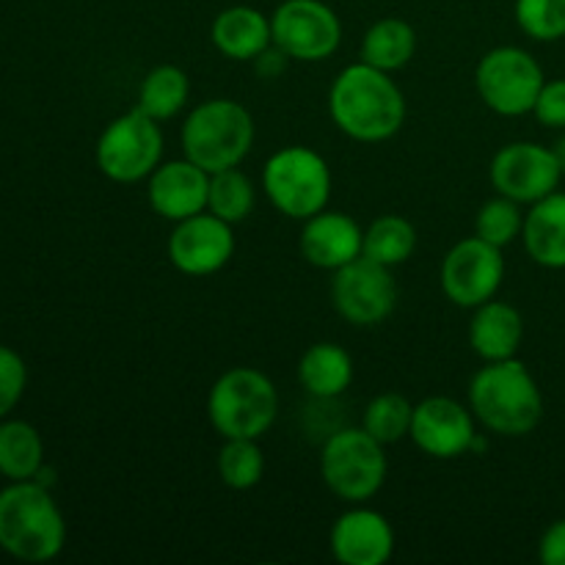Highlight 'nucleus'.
I'll list each match as a JSON object with an SVG mask.
<instances>
[{"label": "nucleus", "mask_w": 565, "mask_h": 565, "mask_svg": "<svg viewBox=\"0 0 565 565\" xmlns=\"http://www.w3.org/2000/svg\"><path fill=\"white\" fill-rule=\"evenodd\" d=\"M329 114L348 138L379 143L403 127L406 97L390 72L359 61V64L345 66L331 83Z\"/></svg>", "instance_id": "f257e3e1"}, {"label": "nucleus", "mask_w": 565, "mask_h": 565, "mask_svg": "<svg viewBox=\"0 0 565 565\" xmlns=\"http://www.w3.org/2000/svg\"><path fill=\"white\" fill-rule=\"evenodd\" d=\"M469 408L491 434L527 436L544 417V395L527 364L513 359L486 362L469 384Z\"/></svg>", "instance_id": "f03ea898"}, {"label": "nucleus", "mask_w": 565, "mask_h": 565, "mask_svg": "<svg viewBox=\"0 0 565 565\" xmlns=\"http://www.w3.org/2000/svg\"><path fill=\"white\" fill-rule=\"evenodd\" d=\"M66 541L64 513L36 480H11L0 491V550L25 563H47Z\"/></svg>", "instance_id": "7ed1b4c3"}, {"label": "nucleus", "mask_w": 565, "mask_h": 565, "mask_svg": "<svg viewBox=\"0 0 565 565\" xmlns=\"http://www.w3.org/2000/svg\"><path fill=\"white\" fill-rule=\"evenodd\" d=\"M182 152L204 171L235 169L254 143V119L235 99H207L188 114L180 132Z\"/></svg>", "instance_id": "20e7f679"}, {"label": "nucleus", "mask_w": 565, "mask_h": 565, "mask_svg": "<svg viewBox=\"0 0 565 565\" xmlns=\"http://www.w3.org/2000/svg\"><path fill=\"white\" fill-rule=\"evenodd\" d=\"M279 414L274 381L254 367H232L213 384L207 397L210 425L224 439H259Z\"/></svg>", "instance_id": "39448f33"}, {"label": "nucleus", "mask_w": 565, "mask_h": 565, "mask_svg": "<svg viewBox=\"0 0 565 565\" xmlns=\"http://www.w3.org/2000/svg\"><path fill=\"white\" fill-rule=\"evenodd\" d=\"M263 188L270 204L287 218L307 221L326 210L331 196V171L323 154L309 147H285L265 163Z\"/></svg>", "instance_id": "423d86ee"}, {"label": "nucleus", "mask_w": 565, "mask_h": 565, "mask_svg": "<svg viewBox=\"0 0 565 565\" xmlns=\"http://www.w3.org/2000/svg\"><path fill=\"white\" fill-rule=\"evenodd\" d=\"M386 452L364 428H342L329 436L320 452V478L331 494L345 502H364L386 480Z\"/></svg>", "instance_id": "0eeeda50"}, {"label": "nucleus", "mask_w": 565, "mask_h": 565, "mask_svg": "<svg viewBox=\"0 0 565 565\" xmlns=\"http://www.w3.org/2000/svg\"><path fill=\"white\" fill-rule=\"evenodd\" d=\"M163 132L158 119L132 108L110 121L97 141V166L108 180L138 182L147 180L160 166Z\"/></svg>", "instance_id": "6e6552de"}, {"label": "nucleus", "mask_w": 565, "mask_h": 565, "mask_svg": "<svg viewBox=\"0 0 565 565\" xmlns=\"http://www.w3.org/2000/svg\"><path fill=\"white\" fill-rule=\"evenodd\" d=\"M544 83L541 64L522 47H494L475 70L480 99L500 116L533 114Z\"/></svg>", "instance_id": "1a4fd4ad"}, {"label": "nucleus", "mask_w": 565, "mask_h": 565, "mask_svg": "<svg viewBox=\"0 0 565 565\" xmlns=\"http://www.w3.org/2000/svg\"><path fill=\"white\" fill-rule=\"evenodd\" d=\"M274 44L296 61H323L342 42V22L323 0H285L270 17Z\"/></svg>", "instance_id": "9d476101"}, {"label": "nucleus", "mask_w": 565, "mask_h": 565, "mask_svg": "<svg viewBox=\"0 0 565 565\" xmlns=\"http://www.w3.org/2000/svg\"><path fill=\"white\" fill-rule=\"evenodd\" d=\"M502 279H505L502 248L478 235L456 243L441 263V290L456 307L463 309L491 301Z\"/></svg>", "instance_id": "9b49d317"}, {"label": "nucleus", "mask_w": 565, "mask_h": 565, "mask_svg": "<svg viewBox=\"0 0 565 565\" xmlns=\"http://www.w3.org/2000/svg\"><path fill=\"white\" fill-rule=\"evenodd\" d=\"M331 301L334 309L353 326H379L395 312L397 285L390 268L359 257L334 270L331 281Z\"/></svg>", "instance_id": "f8f14e48"}, {"label": "nucleus", "mask_w": 565, "mask_h": 565, "mask_svg": "<svg viewBox=\"0 0 565 565\" xmlns=\"http://www.w3.org/2000/svg\"><path fill=\"white\" fill-rule=\"evenodd\" d=\"M563 169L555 149L533 141L502 147L491 160V185L497 193L519 204H535L557 191Z\"/></svg>", "instance_id": "ddd939ff"}, {"label": "nucleus", "mask_w": 565, "mask_h": 565, "mask_svg": "<svg viewBox=\"0 0 565 565\" xmlns=\"http://www.w3.org/2000/svg\"><path fill=\"white\" fill-rule=\"evenodd\" d=\"M235 254L232 224L218 215L196 213L185 221H177L169 237V259L180 274L210 276L218 274Z\"/></svg>", "instance_id": "4468645a"}, {"label": "nucleus", "mask_w": 565, "mask_h": 565, "mask_svg": "<svg viewBox=\"0 0 565 565\" xmlns=\"http://www.w3.org/2000/svg\"><path fill=\"white\" fill-rule=\"evenodd\" d=\"M412 441L430 458H461L472 452L478 430L475 414L452 397H428L414 406Z\"/></svg>", "instance_id": "2eb2a0df"}, {"label": "nucleus", "mask_w": 565, "mask_h": 565, "mask_svg": "<svg viewBox=\"0 0 565 565\" xmlns=\"http://www.w3.org/2000/svg\"><path fill=\"white\" fill-rule=\"evenodd\" d=\"M210 171L193 160H171L149 174V204L166 221H185L207 210Z\"/></svg>", "instance_id": "dca6fc26"}, {"label": "nucleus", "mask_w": 565, "mask_h": 565, "mask_svg": "<svg viewBox=\"0 0 565 565\" xmlns=\"http://www.w3.org/2000/svg\"><path fill=\"white\" fill-rule=\"evenodd\" d=\"M331 552L342 565H384L395 552V530L370 508H351L331 527Z\"/></svg>", "instance_id": "f3484780"}, {"label": "nucleus", "mask_w": 565, "mask_h": 565, "mask_svg": "<svg viewBox=\"0 0 565 565\" xmlns=\"http://www.w3.org/2000/svg\"><path fill=\"white\" fill-rule=\"evenodd\" d=\"M364 232L345 213L320 210L303 221L301 254L309 265L323 270H340L342 265L362 257Z\"/></svg>", "instance_id": "a211bd4d"}, {"label": "nucleus", "mask_w": 565, "mask_h": 565, "mask_svg": "<svg viewBox=\"0 0 565 565\" xmlns=\"http://www.w3.org/2000/svg\"><path fill=\"white\" fill-rule=\"evenodd\" d=\"M524 340V320L516 307L505 301H486L475 307L469 323V345L483 362H502L516 356Z\"/></svg>", "instance_id": "6ab92c4d"}, {"label": "nucleus", "mask_w": 565, "mask_h": 565, "mask_svg": "<svg viewBox=\"0 0 565 565\" xmlns=\"http://www.w3.org/2000/svg\"><path fill=\"white\" fill-rule=\"evenodd\" d=\"M210 39L226 58L254 61L274 44V31L268 17L254 6H230L213 20Z\"/></svg>", "instance_id": "aec40b11"}, {"label": "nucleus", "mask_w": 565, "mask_h": 565, "mask_svg": "<svg viewBox=\"0 0 565 565\" xmlns=\"http://www.w3.org/2000/svg\"><path fill=\"white\" fill-rule=\"evenodd\" d=\"M524 248L539 265L552 270L565 268V193H550L524 215Z\"/></svg>", "instance_id": "412c9836"}, {"label": "nucleus", "mask_w": 565, "mask_h": 565, "mask_svg": "<svg viewBox=\"0 0 565 565\" xmlns=\"http://www.w3.org/2000/svg\"><path fill=\"white\" fill-rule=\"evenodd\" d=\"M298 381L312 397H340L353 381L351 353L334 342H318L298 362Z\"/></svg>", "instance_id": "4be33fe9"}, {"label": "nucleus", "mask_w": 565, "mask_h": 565, "mask_svg": "<svg viewBox=\"0 0 565 565\" xmlns=\"http://www.w3.org/2000/svg\"><path fill=\"white\" fill-rule=\"evenodd\" d=\"M414 53H417V31L401 17H384L373 22L362 39V61L375 70H403Z\"/></svg>", "instance_id": "5701e85b"}, {"label": "nucleus", "mask_w": 565, "mask_h": 565, "mask_svg": "<svg viewBox=\"0 0 565 565\" xmlns=\"http://www.w3.org/2000/svg\"><path fill=\"white\" fill-rule=\"evenodd\" d=\"M44 467L42 436L22 419L0 423V475L9 480H33Z\"/></svg>", "instance_id": "b1692460"}, {"label": "nucleus", "mask_w": 565, "mask_h": 565, "mask_svg": "<svg viewBox=\"0 0 565 565\" xmlns=\"http://www.w3.org/2000/svg\"><path fill=\"white\" fill-rule=\"evenodd\" d=\"M191 97V81L185 72L174 64H160L149 72L138 88V105L143 114L163 121L180 114Z\"/></svg>", "instance_id": "393cba45"}, {"label": "nucleus", "mask_w": 565, "mask_h": 565, "mask_svg": "<svg viewBox=\"0 0 565 565\" xmlns=\"http://www.w3.org/2000/svg\"><path fill=\"white\" fill-rule=\"evenodd\" d=\"M414 248H417V230L403 215H381L364 232L362 254L373 263L386 265V268L406 263Z\"/></svg>", "instance_id": "a878e982"}, {"label": "nucleus", "mask_w": 565, "mask_h": 565, "mask_svg": "<svg viewBox=\"0 0 565 565\" xmlns=\"http://www.w3.org/2000/svg\"><path fill=\"white\" fill-rule=\"evenodd\" d=\"M257 193H254L252 180L243 171L224 169L210 174V191H207V210L218 215L226 224H241L252 215Z\"/></svg>", "instance_id": "bb28decb"}, {"label": "nucleus", "mask_w": 565, "mask_h": 565, "mask_svg": "<svg viewBox=\"0 0 565 565\" xmlns=\"http://www.w3.org/2000/svg\"><path fill=\"white\" fill-rule=\"evenodd\" d=\"M412 403L403 395H397V392H384V395L373 397V401L367 403L362 417V428L386 447L406 439V436L412 434Z\"/></svg>", "instance_id": "cd10ccee"}, {"label": "nucleus", "mask_w": 565, "mask_h": 565, "mask_svg": "<svg viewBox=\"0 0 565 565\" xmlns=\"http://www.w3.org/2000/svg\"><path fill=\"white\" fill-rule=\"evenodd\" d=\"M265 456L257 439H224L218 452V475L230 489L248 491L263 480Z\"/></svg>", "instance_id": "c85d7f7f"}, {"label": "nucleus", "mask_w": 565, "mask_h": 565, "mask_svg": "<svg viewBox=\"0 0 565 565\" xmlns=\"http://www.w3.org/2000/svg\"><path fill=\"white\" fill-rule=\"evenodd\" d=\"M524 230V215L519 210V202L508 196H497L491 202H486L478 210V218H475V235L483 237V241L494 243V246H511Z\"/></svg>", "instance_id": "c756f323"}, {"label": "nucleus", "mask_w": 565, "mask_h": 565, "mask_svg": "<svg viewBox=\"0 0 565 565\" xmlns=\"http://www.w3.org/2000/svg\"><path fill=\"white\" fill-rule=\"evenodd\" d=\"M513 14L535 42H557L565 36V0H516Z\"/></svg>", "instance_id": "7c9ffc66"}, {"label": "nucleus", "mask_w": 565, "mask_h": 565, "mask_svg": "<svg viewBox=\"0 0 565 565\" xmlns=\"http://www.w3.org/2000/svg\"><path fill=\"white\" fill-rule=\"evenodd\" d=\"M28 384V370L25 362L17 351L0 345V419L9 417L14 406L20 403L22 392Z\"/></svg>", "instance_id": "2f4dec72"}, {"label": "nucleus", "mask_w": 565, "mask_h": 565, "mask_svg": "<svg viewBox=\"0 0 565 565\" xmlns=\"http://www.w3.org/2000/svg\"><path fill=\"white\" fill-rule=\"evenodd\" d=\"M533 114L544 127L563 130L565 127V77H557V81L544 83Z\"/></svg>", "instance_id": "473e14b6"}, {"label": "nucleus", "mask_w": 565, "mask_h": 565, "mask_svg": "<svg viewBox=\"0 0 565 565\" xmlns=\"http://www.w3.org/2000/svg\"><path fill=\"white\" fill-rule=\"evenodd\" d=\"M539 557L544 565H565V519H557L546 533L541 535Z\"/></svg>", "instance_id": "72a5a7b5"}, {"label": "nucleus", "mask_w": 565, "mask_h": 565, "mask_svg": "<svg viewBox=\"0 0 565 565\" xmlns=\"http://www.w3.org/2000/svg\"><path fill=\"white\" fill-rule=\"evenodd\" d=\"M287 58H290V55H287L285 50L276 47V44H270L265 53H259L257 58H254V64H257L259 77H268V81H274L276 75H281V72H285Z\"/></svg>", "instance_id": "f704fd0d"}, {"label": "nucleus", "mask_w": 565, "mask_h": 565, "mask_svg": "<svg viewBox=\"0 0 565 565\" xmlns=\"http://www.w3.org/2000/svg\"><path fill=\"white\" fill-rule=\"evenodd\" d=\"M552 149H555V158H557V163H561V169H563V174H565V136L557 138V143Z\"/></svg>", "instance_id": "c9c22d12"}]
</instances>
